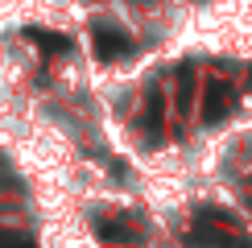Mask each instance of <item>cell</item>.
<instances>
[{
  "instance_id": "obj_1",
  "label": "cell",
  "mask_w": 252,
  "mask_h": 248,
  "mask_svg": "<svg viewBox=\"0 0 252 248\" xmlns=\"http://www.w3.org/2000/svg\"><path fill=\"white\" fill-rule=\"evenodd\" d=\"M194 165L203 174V182H236L252 174V124L248 120H227L211 128L203 141L190 145Z\"/></svg>"
}]
</instances>
